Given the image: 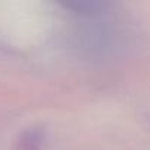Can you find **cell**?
<instances>
[{"label":"cell","instance_id":"1","mask_svg":"<svg viewBox=\"0 0 150 150\" xmlns=\"http://www.w3.org/2000/svg\"><path fill=\"white\" fill-rule=\"evenodd\" d=\"M41 149H43V131L38 128L25 129L16 141V150H41Z\"/></svg>","mask_w":150,"mask_h":150}]
</instances>
